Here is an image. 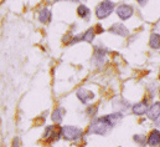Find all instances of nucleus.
<instances>
[{"mask_svg": "<svg viewBox=\"0 0 160 147\" xmlns=\"http://www.w3.org/2000/svg\"><path fill=\"white\" fill-rule=\"evenodd\" d=\"M123 115L120 112H114L109 116H103L99 118H96L91 122L88 127L89 133H96V135H107L116 123H118L122 120Z\"/></svg>", "mask_w": 160, "mask_h": 147, "instance_id": "obj_1", "label": "nucleus"}, {"mask_svg": "<svg viewBox=\"0 0 160 147\" xmlns=\"http://www.w3.org/2000/svg\"><path fill=\"white\" fill-rule=\"evenodd\" d=\"M113 9H114V4L111 0H104L96 8V15L98 19H104L113 11Z\"/></svg>", "mask_w": 160, "mask_h": 147, "instance_id": "obj_2", "label": "nucleus"}, {"mask_svg": "<svg viewBox=\"0 0 160 147\" xmlns=\"http://www.w3.org/2000/svg\"><path fill=\"white\" fill-rule=\"evenodd\" d=\"M61 133L66 140L75 141V140H78L82 136V130L78 127H75V126H65V127H62Z\"/></svg>", "mask_w": 160, "mask_h": 147, "instance_id": "obj_3", "label": "nucleus"}, {"mask_svg": "<svg viewBox=\"0 0 160 147\" xmlns=\"http://www.w3.org/2000/svg\"><path fill=\"white\" fill-rule=\"evenodd\" d=\"M117 14H118V16H119L120 19L125 20V19H129V18L133 15V9H132V6L123 4V5H119V6H118Z\"/></svg>", "mask_w": 160, "mask_h": 147, "instance_id": "obj_4", "label": "nucleus"}, {"mask_svg": "<svg viewBox=\"0 0 160 147\" xmlns=\"http://www.w3.org/2000/svg\"><path fill=\"white\" fill-rule=\"evenodd\" d=\"M77 97L81 100V102L83 104H87L89 100H92L94 97V94L89 90H86V89H80L77 91Z\"/></svg>", "mask_w": 160, "mask_h": 147, "instance_id": "obj_5", "label": "nucleus"}, {"mask_svg": "<svg viewBox=\"0 0 160 147\" xmlns=\"http://www.w3.org/2000/svg\"><path fill=\"white\" fill-rule=\"evenodd\" d=\"M60 133H61L60 130H57L55 126H50L45 131V137H48V141H53V140L60 139V136H61Z\"/></svg>", "mask_w": 160, "mask_h": 147, "instance_id": "obj_6", "label": "nucleus"}, {"mask_svg": "<svg viewBox=\"0 0 160 147\" xmlns=\"http://www.w3.org/2000/svg\"><path fill=\"white\" fill-rule=\"evenodd\" d=\"M109 31L113 33V34H116V35H120V36H128L129 35V30L123 24H114L109 29Z\"/></svg>", "mask_w": 160, "mask_h": 147, "instance_id": "obj_7", "label": "nucleus"}, {"mask_svg": "<svg viewBox=\"0 0 160 147\" xmlns=\"http://www.w3.org/2000/svg\"><path fill=\"white\" fill-rule=\"evenodd\" d=\"M159 111H160V104L155 102L150 109H148L147 115L150 120H159Z\"/></svg>", "mask_w": 160, "mask_h": 147, "instance_id": "obj_8", "label": "nucleus"}, {"mask_svg": "<svg viewBox=\"0 0 160 147\" xmlns=\"http://www.w3.org/2000/svg\"><path fill=\"white\" fill-rule=\"evenodd\" d=\"M133 113L134 115H138V116H142V115H145L147 111H148V104L147 102H139V104H135L133 106Z\"/></svg>", "mask_w": 160, "mask_h": 147, "instance_id": "obj_9", "label": "nucleus"}, {"mask_svg": "<svg viewBox=\"0 0 160 147\" xmlns=\"http://www.w3.org/2000/svg\"><path fill=\"white\" fill-rule=\"evenodd\" d=\"M159 131L158 130H154L152 133H150V136H149V139H148V142H149V145L150 146H158L159 145Z\"/></svg>", "mask_w": 160, "mask_h": 147, "instance_id": "obj_10", "label": "nucleus"}, {"mask_svg": "<svg viewBox=\"0 0 160 147\" xmlns=\"http://www.w3.org/2000/svg\"><path fill=\"white\" fill-rule=\"evenodd\" d=\"M51 19V11L48 9H42L39 13V20L41 23H47Z\"/></svg>", "mask_w": 160, "mask_h": 147, "instance_id": "obj_11", "label": "nucleus"}, {"mask_svg": "<svg viewBox=\"0 0 160 147\" xmlns=\"http://www.w3.org/2000/svg\"><path fill=\"white\" fill-rule=\"evenodd\" d=\"M96 31H94V29L93 28H89L84 34H82V40H84V41H88V42H91L94 36H96V34H94Z\"/></svg>", "mask_w": 160, "mask_h": 147, "instance_id": "obj_12", "label": "nucleus"}, {"mask_svg": "<svg viewBox=\"0 0 160 147\" xmlns=\"http://www.w3.org/2000/svg\"><path fill=\"white\" fill-rule=\"evenodd\" d=\"M77 14L80 15L81 18L87 19V18H89V9H88L86 5H80V6L77 8Z\"/></svg>", "mask_w": 160, "mask_h": 147, "instance_id": "obj_13", "label": "nucleus"}, {"mask_svg": "<svg viewBox=\"0 0 160 147\" xmlns=\"http://www.w3.org/2000/svg\"><path fill=\"white\" fill-rule=\"evenodd\" d=\"M62 116H63L62 115V110L61 109H56V110L53 111V113H52V121L60 123L62 121Z\"/></svg>", "mask_w": 160, "mask_h": 147, "instance_id": "obj_14", "label": "nucleus"}, {"mask_svg": "<svg viewBox=\"0 0 160 147\" xmlns=\"http://www.w3.org/2000/svg\"><path fill=\"white\" fill-rule=\"evenodd\" d=\"M149 44L153 49H159V34H153Z\"/></svg>", "mask_w": 160, "mask_h": 147, "instance_id": "obj_15", "label": "nucleus"}, {"mask_svg": "<svg viewBox=\"0 0 160 147\" xmlns=\"http://www.w3.org/2000/svg\"><path fill=\"white\" fill-rule=\"evenodd\" d=\"M104 56H106V50L104 51L101 50V49H97L96 50V59L98 60V63H102L103 59H104Z\"/></svg>", "mask_w": 160, "mask_h": 147, "instance_id": "obj_16", "label": "nucleus"}, {"mask_svg": "<svg viewBox=\"0 0 160 147\" xmlns=\"http://www.w3.org/2000/svg\"><path fill=\"white\" fill-rule=\"evenodd\" d=\"M134 140L138 142V144H140L142 146H144L147 142H145V136H142V135H135L134 136Z\"/></svg>", "mask_w": 160, "mask_h": 147, "instance_id": "obj_17", "label": "nucleus"}, {"mask_svg": "<svg viewBox=\"0 0 160 147\" xmlns=\"http://www.w3.org/2000/svg\"><path fill=\"white\" fill-rule=\"evenodd\" d=\"M12 147H20V141H19V139H15V140H14Z\"/></svg>", "mask_w": 160, "mask_h": 147, "instance_id": "obj_18", "label": "nucleus"}, {"mask_svg": "<svg viewBox=\"0 0 160 147\" xmlns=\"http://www.w3.org/2000/svg\"><path fill=\"white\" fill-rule=\"evenodd\" d=\"M94 111H96V107H89V109H88V110H87V112H88V113H89V115H92V113H93V112H94Z\"/></svg>", "mask_w": 160, "mask_h": 147, "instance_id": "obj_19", "label": "nucleus"}, {"mask_svg": "<svg viewBox=\"0 0 160 147\" xmlns=\"http://www.w3.org/2000/svg\"><path fill=\"white\" fill-rule=\"evenodd\" d=\"M138 1H139V3H140V4H142V5H144V4H145V3H147V0H138Z\"/></svg>", "mask_w": 160, "mask_h": 147, "instance_id": "obj_20", "label": "nucleus"}, {"mask_svg": "<svg viewBox=\"0 0 160 147\" xmlns=\"http://www.w3.org/2000/svg\"><path fill=\"white\" fill-rule=\"evenodd\" d=\"M73 1H78V0H73Z\"/></svg>", "mask_w": 160, "mask_h": 147, "instance_id": "obj_21", "label": "nucleus"}]
</instances>
